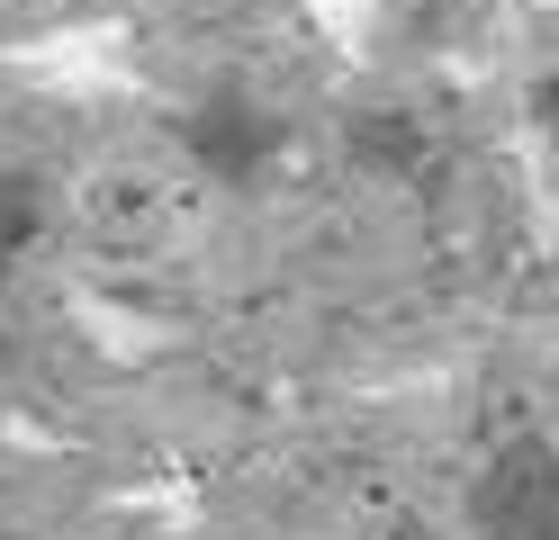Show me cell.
<instances>
[{
    "label": "cell",
    "instance_id": "1",
    "mask_svg": "<svg viewBox=\"0 0 559 540\" xmlns=\"http://www.w3.org/2000/svg\"><path fill=\"white\" fill-rule=\"evenodd\" d=\"M190 144H199V163H217V171H243L271 144V127L253 118V108L243 99H207L199 118H190Z\"/></svg>",
    "mask_w": 559,
    "mask_h": 540
},
{
    "label": "cell",
    "instance_id": "2",
    "mask_svg": "<svg viewBox=\"0 0 559 540\" xmlns=\"http://www.w3.org/2000/svg\"><path fill=\"white\" fill-rule=\"evenodd\" d=\"M37 226H46V180L37 171H0V271L37 243Z\"/></svg>",
    "mask_w": 559,
    "mask_h": 540
}]
</instances>
